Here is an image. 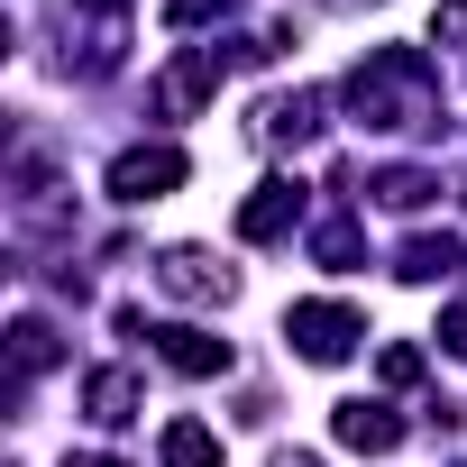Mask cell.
I'll list each match as a JSON object with an SVG mask.
<instances>
[{"mask_svg":"<svg viewBox=\"0 0 467 467\" xmlns=\"http://www.w3.org/2000/svg\"><path fill=\"white\" fill-rule=\"evenodd\" d=\"M348 110H358L367 129H412V119H431V65H421L412 47L358 65V74H348Z\"/></svg>","mask_w":467,"mask_h":467,"instance_id":"1","label":"cell"},{"mask_svg":"<svg viewBox=\"0 0 467 467\" xmlns=\"http://www.w3.org/2000/svg\"><path fill=\"white\" fill-rule=\"evenodd\" d=\"M285 339H294L312 367H339V358L367 339V321H358L348 303H294V312H285Z\"/></svg>","mask_w":467,"mask_h":467,"instance_id":"2","label":"cell"},{"mask_svg":"<svg viewBox=\"0 0 467 467\" xmlns=\"http://www.w3.org/2000/svg\"><path fill=\"white\" fill-rule=\"evenodd\" d=\"M174 183H183V156H174V147H129V156L110 165V192H119V202H165Z\"/></svg>","mask_w":467,"mask_h":467,"instance_id":"3","label":"cell"},{"mask_svg":"<svg viewBox=\"0 0 467 467\" xmlns=\"http://www.w3.org/2000/svg\"><path fill=\"white\" fill-rule=\"evenodd\" d=\"M303 211V183H257V202H239V239H285Z\"/></svg>","mask_w":467,"mask_h":467,"instance_id":"4","label":"cell"},{"mask_svg":"<svg viewBox=\"0 0 467 467\" xmlns=\"http://www.w3.org/2000/svg\"><path fill=\"white\" fill-rule=\"evenodd\" d=\"M156 275H165V294H183V303H220V294H229V266H211L202 248H174Z\"/></svg>","mask_w":467,"mask_h":467,"instance_id":"5","label":"cell"},{"mask_svg":"<svg viewBox=\"0 0 467 467\" xmlns=\"http://www.w3.org/2000/svg\"><path fill=\"white\" fill-rule=\"evenodd\" d=\"M147 339L165 348L174 376H220V367H229V339H211V330H147Z\"/></svg>","mask_w":467,"mask_h":467,"instance_id":"6","label":"cell"},{"mask_svg":"<svg viewBox=\"0 0 467 467\" xmlns=\"http://www.w3.org/2000/svg\"><path fill=\"white\" fill-rule=\"evenodd\" d=\"M339 440H348V449H367V458H385V449L403 440V421H394L385 403H339Z\"/></svg>","mask_w":467,"mask_h":467,"instance_id":"7","label":"cell"},{"mask_svg":"<svg viewBox=\"0 0 467 467\" xmlns=\"http://www.w3.org/2000/svg\"><path fill=\"white\" fill-rule=\"evenodd\" d=\"M83 403H92V421H101V431H119V421L138 412V376H129V367H101V376L83 385Z\"/></svg>","mask_w":467,"mask_h":467,"instance_id":"8","label":"cell"},{"mask_svg":"<svg viewBox=\"0 0 467 467\" xmlns=\"http://www.w3.org/2000/svg\"><path fill=\"white\" fill-rule=\"evenodd\" d=\"M165 467H220V440H211L202 421H174V431H165Z\"/></svg>","mask_w":467,"mask_h":467,"instance_id":"9","label":"cell"},{"mask_svg":"<svg viewBox=\"0 0 467 467\" xmlns=\"http://www.w3.org/2000/svg\"><path fill=\"white\" fill-rule=\"evenodd\" d=\"M211 10H229V0H165V28H202Z\"/></svg>","mask_w":467,"mask_h":467,"instance_id":"10","label":"cell"},{"mask_svg":"<svg viewBox=\"0 0 467 467\" xmlns=\"http://www.w3.org/2000/svg\"><path fill=\"white\" fill-rule=\"evenodd\" d=\"M440 339H449V358H467V303H458V312H440Z\"/></svg>","mask_w":467,"mask_h":467,"instance_id":"11","label":"cell"},{"mask_svg":"<svg viewBox=\"0 0 467 467\" xmlns=\"http://www.w3.org/2000/svg\"><path fill=\"white\" fill-rule=\"evenodd\" d=\"M440 37H467V0H449V10H440Z\"/></svg>","mask_w":467,"mask_h":467,"instance_id":"12","label":"cell"},{"mask_svg":"<svg viewBox=\"0 0 467 467\" xmlns=\"http://www.w3.org/2000/svg\"><path fill=\"white\" fill-rule=\"evenodd\" d=\"M65 467H119V458H65Z\"/></svg>","mask_w":467,"mask_h":467,"instance_id":"13","label":"cell"}]
</instances>
